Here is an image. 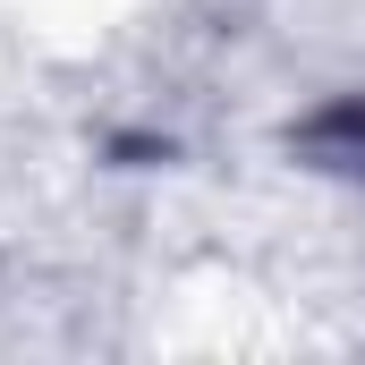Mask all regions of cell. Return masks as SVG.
<instances>
[{
	"label": "cell",
	"instance_id": "cell-1",
	"mask_svg": "<svg viewBox=\"0 0 365 365\" xmlns=\"http://www.w3.org/2000/svg\"><path fill=\"white\" fill-rule=\"evenodd\" d=\"M297 145H306L323 170H340V179H365V102H331V110H314Z\"/></svg>",
	"mask_w": 365,
	"mask_h": 365
}]
</instances>
